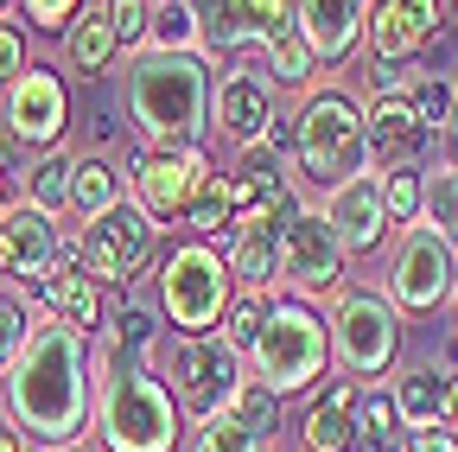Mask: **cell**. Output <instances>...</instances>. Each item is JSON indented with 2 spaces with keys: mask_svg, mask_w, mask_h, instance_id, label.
<instances>
[{
  "mask_svg": "<svg viewBox=\"0 0 458 452\" xmlns=\"http://www.w3.org/2000/svg\"><path fill=\"white\" fill-rule=\"evenodd\" d=\"M439 32V0H376L363 20V45L376 64H401Z\"/></svg>",
  "mask_w": 458,
  "mask_h": 452,
  "instance_id": "d6986e66",
  "label": "cell"
},
{
  "mask_svg": "<svg viewBox=\"0 0 458 452\" xmlns=\"http://www.w3.org/2000/svg\"><path fill=\"white\" fill-rule=\"evenodd\" d=\"M38 294H45V306H51V319H64V325H77L83 337L89 331H102V294H96V280L83 274V261L64 249L57 255V268L38 280Z\"/></svg>",
  "mask_w": 458,
  "mask_h": 452,
  "instance_id": "603a6c76",
  "label": "cell"
},
{
  "mask_svg": "<svg viewBox=\"0 0 458 452\" xmlns=\"http://www.w3.org/2000/svg\"><path fill=\"white\" fill-rule=\"evenodd\" d=\"M452 337H458V306H452Z\"/></svg>",
  "mask_w": 458,
  "mask_h": 452,
  "instance_id": "c3c4849f",
  "label": "cell"
},
{
  "mask_svg": "<svg viewBox=\"0 0 458 452\" xmlns=\"http://www.w3.org/2000/svg\"><path fill=\"white\" fill-rule=\"evenodd\" d=\"M363 134H369V159H394V166H408L433 134L420 128V115H414V102H408V90H369V102H363Z\"/></svg>",
  "mask_w": 458,
  "mask_h": 452,
  "instance_id": "44dd1931",
  "label": "cell"
},
{
  "mask_svg": "<svg viewBox=\"0 0 458 452\" xmlns=\"http://www.w3.org/2000/svg\"><path fill=\"white\" fill-rule=\"evenodd\" d=\"M191 20H198V51L204 58H236L242 45L280 51L300 32L293 0H191Z\"/></svg>",
  "mask_w": 458,
  "mask_h": 452,
  "instance_id": "7c38bea8",
  "label": "cell"
},
{
  "mask_svg": "<svg viewBox=\"0 0 458 452\" xmlns=\"http://www.w3.org/2000/svg\"><path fill=\"white\" fill-rule=\"evenodd\" d=\"M71 166H77V153H38V166L26 173V198L45 210V217H64L71 210Z\"/></svg>",
  "mask_w": 458,
  "mask_h": 452,
  "instance_id": "f1b7e54d",
  "label": "cell"
},
{
  "mask_svg": "<svg viewBox=\"0 0 458 452\" xmlns=\"http://www.w3.org/2000/svg\"><path fill=\"white\" fill-rule=\"evenodd\" d=\"M408 452H458V433H445V427H427V433H408Z\"/></svg>",
  "mask_w": 458,
  "mask_h": 452,
  "instance_id": "b9f144b4",
  "label": "cell"
},
{
  "mask_svg": "<svg viewBox=\"0 0 458 452\" xmlns=\"http://www.w3.org/2000/svg\"><path fill=\"white\" fill-rule=\"evenodd\" d=\"M0 452H32V446H26V433H20L13 421H0Z\"/></svg>",
  "mask_w": 458,
  "mask_h": 452,
  "instance_id": "7bdbcfd3",
  "label": "cell"
},
{
  "mask_svg": "<svg viewBox=\"0 0 458 452\" xmlns=\"http://www.w3.org/2000/svg\"><path fill=\"white\" fill-rule=\"evenodd\" d=\"M64 243H57V223L32 204V198H13L0 210V280L13 287H38V280L57 268Z\"/></svg>",
  "mask_w": 458,
  "mask_h": 452,
  "instance_id": "e0dca14e",
  "label": "cell"
},
{
  "mask_svg": "<svg viewBox=\"0 0 458 452\" xmlns=\"http://www.w3.org/2000/svg\"><path fill=\"white\" fill-rule=\"evenodd\" d=\"M325 331H331L337 376H351V382H376L401 357V306L388 294H351V287H344L331 300Z\"/></svg>",
  "mask_w": 458,
  "mask_h": 452,
  "instance_id": "52a82bcc",
  "label": "cell"
},
{
  "mask_svg": "<svg viewBox=\"0 0 458 452\" xmlns=\"http://www.w3.org/2000/svg\"><path fill=\"white\" fill-rule=\"evenodd\" d=\"M445 388H452V370L445 363H408L394 376V408H401V427L408 433H427L445 421Z\"/></svg>",
  "mask_w": 458,
  "mask_h": 452,
  "instance_id": "cb8c5ba5",
  "label": "cell"
},
{
  "mask_svg": "<svg viewBox=\"0 0 458 452\" xmlns=\"http://www.w3.org/2000/svg\"><path fill=\"white\" fill-rule=\"evenodd\" d=\"M382 204L394 223H420L427 217V173L420 166H394V173H382Z\"/></svg>",
  "mask_w": 458,
  "mask_h": 452,
  "instance_id": "e575fe53",
  "label": "cell"
},
{
  "mask_svg": "<svg viewBox=\"0 0 458 452\" xmlns=\"http://www.w3.org/2000/svg\"><path fill=\"white\" fill-rule=\"evenodd\" d=\"M191 452H267V439H261L249 421H236L229 408H216V414H204V421H198Z\"/></svg>",
  "mask_w": 458,
  "mask_h": 452,
  "instance_id": "1f68e13d",
  "label": "cell"
},
{
  "mask_svg": "<svg viewBox=\"0 0 458 452\" xmlns=\"http://www.w3.org/2000/svg\"><path fill=\"white\" fill-rule=\"evenodd\" d=\"M153 287H159V312L165 325L179 331V337H210L223 325V306L236 300V280H229V261L191 236L179 249H165L159 255V274H153Z\"/></svg>",
  "mask_w": 458,
  "mask_h": 452,
  "instance_id": "5b68a950",
  "label": "cell"
},
{
  "mask_svg": "<svg viewBox=\"0 0 458 452\" xmlns=\"http://www.w3.org/2000/svg\"><path fill=\"white\" fill-rule=\"evenodd\" d=\"M102 20L114 26V38L128 45H147V20H153V0H102Z\"/></svg>",
  "mask_w": 458,
  "mask_h": 452,
  "instance_id": "f35d334b",
  "label": "cell"
},
{
  "mask_svg": "<svg viewBox=\"0 0 458 452\" xmlns=\"http://www.w3.org/2000/svg\"><path fill=\"white\" fill-rule=\"evenodd\" d=\"M445 141L458 147V96H452V128H445Z\"/></svg>",
  "mask_w": 458,
  "mask_h": 452,
  "instance_id": "bcb514c9",
  "label": "cell"
},
{
  "mask_svg": "<svg viewBox=\"0 0 458 452\" xmlns=\"http://www.w3.org/2000/svg\"><path fill=\"white\" fill-rule=\"evenodd\" d=\"M13 204V173H7V147H0V210Z\"/></svg>",
  "mask_w": 458,
  "mask_h": 452,
  "instance_id": "f6af8a7d",
  "label": "cell"
},
{
  "mask_svg": "<svg viewBox=\"0 0 458 452\" xmlns=\"http://www.w3.org/2000/svg\"><path fill=\"white\" fill-rule=\"evenodd\" d=\"M427 223L458 243V147L427 173Z\"/></svg>",
  "mask_w": 458,
  "mask_h": 452,
  "instance_id": "836d02e7",
  "label": "cell"
},
{
  "mask_svg": "<svg viewBox=\"0 0 458 452\" xmlns=\"http://www.w3.org/2000/svg\"><path fill=\"white\" fill-rule=\"evenodd\" d=\"M325 217H331V236L344 243V255H376L382 236L394 230V217H388V204H382V173L344 179V185L325 198Z\"/></svg>",
  "mask_w": 458,
  "mask_h": 452,
  "instance_id": "ac0fdd59",
  "label": "cell"
},
{
  "mask_svg": "<svg viewBox=\"0 0 458 452\" xmlns=\"http://www.w3.org/2000/svg\"><path fill=\"white\" fill-rule=\"evenodd\" d=\"M458 294V243L433 223H408L388 255V300L401 312H439Z\"/></svg>",
  "mask_w": 458,
  "mask_h": 452,
  "instance_id": "8fae6325",
  "label": "cell"
},
{
  "mask_svg": "<svg viewBox=\"0 0 458 452\" xmlns=\"http://www.w3.org/2000/svg\"><path fill=\"white\" fill-rule=\"evenodd\" d=\"M204 179H210L204 147H153V141H140L134 159H128L134 204H140L153 223H179V217L191 210V198L204 192Z\"/></svg>",
  "mask_w": 458,
  "mask_h": 452,
  "instance_id": "4fadbf2b",
  "label": "cell"
},
{
  "mask_svg": "<svg viewBox=\"0 0 458 452\" xmlns=\"http://www.w3.org/2000/svg\"><path fill=\"white\" fill-rule=\"evenodd\" d=\"M32 325H38V312H32V300L13 287H0V370H7L20 351H26V337H32Z\"/></svg>",
  "mask_w": 458,
  "mask_h": 452,
  "instance_id": "d590c367",
  "label": "cell"
},
{
  "mask_svg": "<svg viewBox=\"0 0 458 452\" xmlns=\"http://www.w3.org/2000/svg\"><path fill=\"white\" fill-rule=\"evenodd\" d=\"M57 452H77V446H57Z\"/></svg>",
  "mask_w": 458,
  "mask_h": 452,
  "instance_id": "681fc988",
  "label": "cell"
},
{
  "mask_svg": "<svg viewBox=\"0 0 458 452\" xmlns=\"http://www.w3.org/2000/svg\"><path fill=\"white\" fill-rule=\"evenodd\" d=\"M357 452H408V427L382 382H357Z\"/></svg>",
  "mask_w": 458,
  "mask_h": 452,
  "instance_id": "d4e9b609",
  "label": "cell"
},
{
  "mask_svg": "<svg viewBox=\"0 0 458 452\" xmlns=\"http://www.w3.org/2000/svg\"><path fill=\"white\" fill-rule=\"evenodd\" d=\"M147 45H153V51H198V20H191V0H153Z\"/></svg>",
  "mask_w": 458,
  "mask_h": 452,
  "instance_id": "d6a6232c",
  "label": "cell"
},
{
  "mask_svg": "<svg viewBox=\"0 0 458 452\" xmlns=\"http://www.w3.org/2000/svg\"><path fill=\"white\" fill-rule=\"evenodd\" d=\"M401 90H408L414 115H420V128L439 141V134L452 128V96H458V83H445V77H427V71H408V64H401Z\"/></svg>",
  "mask_w": 458,
  "mask_h": 452,
  "instance_id": "83f0119b",
  "label": "cell"
},
{
  "mask_svg": "<svg viewBox=\"0 0 458 452\" xmlns=\"http://www.w3.org/2000/svg\"><path fill=\"white\" fill-rule=\"evenodd\" d=\"M306 452H357V382L337 376L325 395H312V408L300 421Z\"/></svg>",
  "mask_w": 458,
  "mask_h": 452,
  "instance_id": "7402d4cb",
  "label": "cell"
},
{
  "mask_svg": "<svg viewBox=\"0 0 458 452\" xmlns=\"http://www.w3.org/2000/svg\"><path fill=\"white\" fill-rule=\"evenodd\" d=\"M274 122H280V96H274L267 71H242V64L216 71V96H210V128L216 134L249 147V141H267Z\"/></svg>",
  "mask_w": 458,
  "mask_h": 452,
  "instance_id": "9a60e30c",
  "label": "cell"
},
{
  "mask_svg": "<svg viewBox=\"0 0 458 452\" xmlns=\"http://www.w3.org/2000/svg\"><path fill=\"white\" fill-rule=\"evenodd\" d=\"M344 243L331 236V217L325 204H293L286 210V230H280V287L293 300H337L344 294Z\"/></svg>",
  "mask_w": 458,
  "mask_h": 452,
  "instance_id": "30bf717a",
  "label": "cell"
},
{
  "mask_svg": "<svg viewBox=\"0 0 458 452\" xmlns=\"http://www.w3.org/2000/svg\"><path fill=\"white\" fill-rule=\"evenodd\" d=\"M108 345H122V351H159V325H153V312L140 306V300H122V312L108 319Z\"/></svg>",
  "mask_w": 458,
  "mask_h": 452,
  "instance_id": "74e56055",
  "label": "cell"
},
{
  "mask_svg": "<svg viewBox=\"0 0 458 452\" xmlns=\"http://www.w3.org/2000/svg\"><path fill=\"white\" fill-rule=\"evenodd\" d=\"M77 7H83V0H20V20L32 32H57V38H64L71 20H77Z\"/></svg>",
  "mask_w": 458,
  "mask_h": 452,
  "instance_id": "ab89813d",
  "label": "cell"
},
{
  "mask_svg": "<svg viewBox=\"0 0 458 452\" xmlns=\"http://www.w3.org/2000/svg\"><path fill=\"white\" fill-rule=\"evenodd\" d=\"M445 433H458V370H452V388H445V421H439Z\"/></svg>",
  "mask_w": 458,
  "mask_h": 452,
  "instance_id": "ee69618b",
  "label": "cell"
},
{
  "mask_svg": "<svg viewBox=\"0 0 458 452\" xmlns=\"http://www.w3.org/2000/svg\"><path fill=\"white\" fill-rule=\"evenodd\" d=\"M13 7H20V0H0V20H13Z\"/></svg>",
  "mask_w": 458,
  "mask_h": 452,
  "instance_id": "7dc6e473",
  "label": "cell"
},
{
  "mask_svg": "<svg viewBox=\"0 0 458 452\" xmlns=\"http://www.w3.org/2000/svg\"><path fill=\"white\" fill-rule=\"evenodd\" d=\"M26 64H32V58H26V32H20L13 20H0V90H7Z\"/></svg>",
  "mask_w": 458,
  "mask_h": 452,
  "instance_id": "60d3db41",
  "label": "cell"
},
{
  "mask_svg": "<svg viewBox=\"0 0 458 452\" xmlns=\"http://www.w3.org/2000/svg\"><path fill=\"white\" fill-rule=\"evenodd\" d=\"M210 96H216V64L204 51H153V45H140L128 58V122L153 147H204Z\"/></svg>",
  "mask_w": 458,
  "mask_h": 452,
  "instance_id": "3957f363",
  "label": "cell"
},
{
  "mask_svg": "<svg viewBox=\"0 0 458 452\" xmlns=\"http://www.w3.org/2000/svg\"><path fill=\"white\" fill-rule=\"evenodd\" d=\"M0 122H7L13 147L51 153L57 141H64V128H71V90H64V77L45 71V64H26L7 90H0Z\"/></svg>",
  "mask_w": 458,
  "mask_h": 452,
  "instance_id": "5bb4252c",
  "label": "cell"
},
{
  "mask_svg": "<svg viewBox=\"0 0 458 452\" xmlns=\"http://www.w3.org/2000/svg\"><path fill=\"white\" fill-rule=\"evenodd\" d=\"M280 294H236V300H229L223 306V325H216V337H223V345L229 351H255V337H261V319H267V306H274Z\"/></svg>",
  "mask_w": 458,
  "mask_h": 452,
  "instance_id": "4dcf8cb0",
  "label": "cell"
},
{
  "mask_svg": "<svg viewBox=\"0 0 458 452\" xmlns=\"http://www.w3.org/2000/svg\"><path fill=\"white\" fill-rule=\"evenodd\" d=\"M191 236H216V230H229L236 223V185H229V173H210L204 179V192L191 198V210L179 217Z\"/></svg>",
  "mask_w": 458,
  "mask_h": 452,
  "instance_id": "f546056e",
  "label": "cell"
},
{
  "mask_svg": "<svg viewBox=\"0 0 458 452\" xmlns=\"http://www.w3.org/2000/svg\"><path fill=\"white\" fill-rule=\"evenodd\" d=\"M96 439L102 452H179L185 408L165 388L147 351L102 345L96 351Z\"/></svg>",
  "mask_w": 458,
  "mask_h": 452,
  "instance_id": "7a4b0ae2",
  "label": "cell"
},
{
  "mask_svg": "<svg viewBox=\"0 0 458 452\" xmlns=\"http://www.w3.org/2000/svg\"><path fill=\"white\" fill-rule=\"evenodd\" d=\"M369 7L376 0H293V20H300V38L312 45L318 64H344L363 45Z\"/></svg>",
  "mask_w": 458,
  "mask_h": 452,
  "instance_id": "ffe728a7",
  "label": "cell"
},
{
  "mask_svg": "<svg viewBox=\"0 0 458 452\" xmlns=\"http://www.w3.org/2000/svg\"><path fill=\"white\" fill-rule=\"evenodd\" d=\"M153 357H159L153 370L165 376V388L179 395V408L191 421L229 408V402H236V388H242V351H229L216 331L210 337H179V331H172V345L153 351Z\"/></svg>",
  "mask_w": 458,
  "mask_h": 452,
  "instance_id": "9c48e42d",
  "label": "cell"
},
{
  "mask_svg": "<svg viewBox=\"0 0 458 452\" xmlns=\"http://www.w3.org/2000/svg\"><path fill=\"white\" fill-rule=\"evenodd\" d=\"M71 255L83 261V274L96 280V287H134V280L153 268V255H159V223L134 204V198H122V204H108L102 217H89L83 230H77V243H71Z\"/></svg>",
  "mask_w": 458,
  "mask_h": 452,
  "instance_id": "ba28073f",
  "label": "cell"
},
{
  "mask_svg": "<svg viewBox=\"0 0 458 452\" xmlns=\"http://www.w3.org/2000/svg\"><path fill=\"white\" fill-rule=\"evenodd\" d=\"M293 173L318 192H337L344 179L369 173V134H363V102L344 90H312L293 115Z\"/></svg>",
  "mask_w": 458,
  "mask_h": 452,
  "instance_id": "277c9868",
  "label": "cell"
},
{
  "mask_svg": "<svg viewBox=\"0 0 458 452\" xmlns=\"http://www.w3.org/2000/svg\"><path fill=\"white\" fill-rule=\"evenodd\" d=\"M249 363H255V376L280 395V402H286V395H306V388L331 370V331H325V319H318L306 300L286 294V300L267 306Z\"/></svg>",
  "mask_w": 458,
  "mask_h": 452,
  "instance_id": "8992f818",
  "label": "cell"
},
{
  "mask_svg": "<svg viewBox=\"0 0 458 452\" xmlns=\"http://www.w3.org/2000/svg\"><path fill=\"white\" fill-rule=\"evenodd\" d=\"M108 204H122V173H114V159L77 153V166H71V210L89 223V217H102Z\"/></svg>",
  "mask_w": 458,
  "mask_h": 452,
  "instance_id": "4316f807",
  "label": "cell"
},
{
  "mask_svg": "<svg viewBox=\"0 0 458 452\" xmlns=\"http://www.w3.org/2000/svg\"><path fill=\"white\" fill-rule=\"evenodd\" d=\"M229 414L249 421L261 439H274V433H280V395H274L261 376H242V388H236V402H229Z\"/></svg>",
  "mask_w": 458,
  "mask_h": 452,
  "instance_id": "8d00e7d4",
  "label": "cell"
},
{
  "mask_svg": "<svg viewBox=\"0 0 458 452\" xmlns=\"http://www.w3.org/2000/svg\"><path fill=\"white\" fill-rule=\"evenodd\" d=\"M64 58H71L77 77H102L114 58H122V38H114V26L102 20V7L71 20V32H64Z\"/></svg>",
  "mask_w": 458,
  "mask_h": 452,
  "instance_id": "484cf974",
  "label": "cell"
},
{
  "mask_svg": "<svg viewBox=\"0 0 458 452\" xmlns=\"http://www.w3.org/2000/svg\"><path fill=\"white\" fill-rule=\"evenodd\" d=\"M0 408L38 446H77L96 421V351L64 319H38L26 351L0 370Z\"/></svg>",
  "mask_w": 458,
  "mask_h": 452,
  "instance_id": "6da1fadb",
  "label": "cell"
},
{
  "mask_svg": "<svg viewBox=\"0 0 458 452\" xmlns=\"http://www.w3.org/2000/svg\"><path fill=\"white\" fill-rule=\"evenodd\" d=\"M300 198L286 204H267V210H249L229 223V280H236V294H274L280 287V230H286V210H293Z\"/></svg>",
  "mask_w": 458,
  "mask_h": 452,
  "instance_id": "2e32d148",
  "label": "cell"
}]
</instances>
